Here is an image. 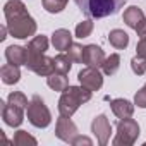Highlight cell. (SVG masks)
I'll return each instance as SVG.
<instances>
[{"label":"cell","instance_id":"obj_1","mask_svg":"<svg viewBox=\"0 0 146 146\" xmlns=\"http://www.w3.org/2000/svg\"><path fill=\"white\" fill-rule=\"evenodd\" d=\"M4 16L9 33L17 40H28L36 33V21L29 16L26 5L21 0H9L4 5Z\"/></svg>","mask_w":146,"mask_h":146},{"label":"cell","instance_id":"obj_2","mask_svg":"<svg viewBox=\"0 0 146 146\" xmlns=\"http://www.w3.org/2000/svg\"><path fill=\"white\" fill-rule=\"evenodd\" d=\"M74 2L90 19L113 16L125 5V0H74Z\"/></svg>","mask_w":146,"mask_h":146},{"label":"cell","instance_id":"obj_3","mask_svg":"<svg viewBox=\"0 0 146 146\" xmlns=\"http://www.w3.org/2000/svg\"><path fill=\"white\" fill-rule=\"evenodd\" d=\"M91 100V90L84 86H69L65 91H62V96L58 100V113L64 117H72L76 110Z\"/></svg>","mask_w":146,"mask_h":146},{"label":"cell","instance_id":"obj_4","mask_svg":"<svg viewBox=\"0 0 146 146\" xmlns=\"http://www.w3.org/2000/svg\"><path fill=\"white\" fill-rule=\"evenodd\" d=\"M28 120L31 125L38 127V129H45L50 125L52 122V113L48 110V107L45 105V102L41 100V96L35 95L28 105Z\"/></svg>","mask_w":146,"mask_h":146},{"label":"cell","instance_id":"obj_5","mask_svg":"<svg viewBox=\"0 0 146 146\" xmlns=\"http://www.w3.org/2000/svg\"><path fill=\"white\" fill-rule=\"evenodd\" d=\"M139 136V125L134 119H120L117 122V136L113 137V146H132Z\"/></svg>","mask_w":146,"mask_h":146},{"label":"cell","instance_id":"obj_6","mask_svg":"<svg viewBox=\"0 0 146 146\" xmlns=\"http://www.w3.org/2000/svg\"><path fill=\"white\" fill-rule=\"evenodd\" d=\"M26 67L38 76H50L55 70L53 69V58L46 57L45 53H31V52H28Z\"/></svg>","mask_w":146,"mask_h":146},{"label":"cell","instance_id":"obj_7","mask_svg":"<svg viewBox=\"0 0 146 146\" xmlns=\"http://www.w3.org/2000/svg\"><path fill=\"white\" fill-rule=\"evenodd\" d=\"M78 79L81 83V86L91 90V91H98L103 86V76L102 72L98 70V67H84L83 70H79Z\"/></svg>","mask_w":146,"mask_h":146},{"label":"cell","instance_id":"obj_8","mask_svg":"<svg viewBox=\"0 0 146 146\" xmlns=\"http://www.w3.org/2000/svg\"><path fill=\"white\" fill-rule=\"evenodd\" d=\"M91 132L96 136L98 144L105 146V144L108 143L110 134H112V125H110V122H108L107 115L100 113L98 117H95V119H93V122H91Z\"/></svg>","mask_w":146,"mask_h":146},{"label":"cell","instance_id":"obj_9","mask_svg":"<svg viewBox=\"0 0 146 146\" xmlns=\"http://www.w3.org/2000/svg\"><path fill=\"white\" fill-rule=\"evenodd\" d=\"M55 136L65 143H72L74 137L78 136V127L76 124L70 120V117H64L60 115L57 119V125H55Z\"/></svg>","mask_w":146,"mask_h":146},{"label":"cell","instance_id":"obj_10","mask_svg":"<svg viewBox=\"0 0 146 146\" xmlns=\"http://www.w3.org/2000/svg\"><path fill=\"white\" fill-rule=\"evenodd\" d=\"M2 105V119L7 125L11 127H19L24 120V110L16 107V105H11V103H4L0 102Z\"/></svg>","mask_w":146,"mask_h":146},{"label":"cell","instance_id":"obj_11","mask_svg":"<svg viewBox=\"0 0 146 146\" xmlns=\"http://www.w3.org/2000/svg\"><path fill=\"white\" fill-rule=\"evenodd\" d=\"M105 60V52L98 45H86L84 46V55H83V64L90 67H102Z\"/></svg>","mask_w":146,"mask_h":146},{"label":"cell","instance_id":"obj_12","mask_svg":"<svg viewBox=\"0 0 146 146\" xmlns=\"http://www.w3.org/2000/svg\"><path fill=\"white\" fill-rule=\"evenodd\" d=\"M5 58L9 64L14 65H26L28 60V48L19 46V45H11L5 48Z\"/></svg>","mask_w":146,"mask_h":146},{"label":"cell","instance_id":"obj_13","mask_svg":"<svg viewBox=\"0 0 146 146\" xmlns=\"http://www.w3.org/2000/svg\"><path fill=\"white\" fill-rule=\"evenodd\" d=\"M52 45L55 46V50L58 52H65L69 50V46L72 45V35L69 33V29H55L52 35Z\"/></svg>","mask_w":146,"mask_h":146},{"label":"cell","instance_id":"obj_14","mask_svg":"<svg viewBox=\"0 0 146 146\" xmlns=\"http://www.w3.org/2000/svg\"><path fill=\"white\" fill-rule=\"evenodd\" d=\"M110 108L115 113V117H119V119H127V117H132V113H134V105L129 100H124V98L112 100Z\"/></svg>","mask_w":146,"mask_h":146},{"label":"cell","instance_id":"obj_15","mask_svg":"<svg viewBox=\"0 0 146 146\" xmlns=\"http://www.w3.org/2000/svg\"><path fill=\"white\" fill-rule=\"evenodd\" d=\"M0 78H2L4 84H16V83H19V79H21L19 65H14V64L2 65V69H0Z\"/></svg>","mask_w":146,"mask_h":146},{"label":"cell","instance_id":"obj_16","mask_svg":"<svg viewBox=\"0 0 146 146\" xmlns=\"http://www.w3.org/2000/svg\"><path fill=\"white\" fill-rule=\"evenodd\" d=\"M124 23L129 26V28H132V29H136L137 26H139V23L144 19V14H143V11L139 9V7H136V5H131L129 9H125L124 11Z\"/></svg>","mask_w":146,"mask_h":146},{"label":"cell","instance_id":"obj_17","mask_svg":"<svg viewBox=\"0 0 146 146\" xmlns=\"http://www.w3.org/2000/svg\"><path fill=\"white\" fill-rule=\"evenodd\" d=\"M46 84L53 91H65L69 88L67 74H62V72H52L50 76H46Z\"/></svg>","mask_w":146,"mask_h":146},{"label":"cell","instance_id":"obj_18","mask_svg":"<svg viewBox=\"0 0 146 146\" xmlns=\"http://www.w3.org/2000/svg\"><path fill=\"white\" fill-rule=\"evenodd\" d=\"M108 41L113 48L117 50H124L129 45V35L124 29H112L108 33Z\"/></svg>","mask_w":146,"mask_h":146},{"label":"cell","instance_id":"obj_19","mask_svg":"<svg viewBox=\"0 0 146 146\" xmlns=\"http://www.w3.org/2000/svg\"><path fill=\"white\" fill-rule=\"evenodd\" d=\"M72 60L70 58V55L67 53H58L55 58H53V72H62V74H67V72L70 70V67H72Z\"/></svg>","mask_w":146,"mask_h":146},{"label":"cell","instance_id":"obj_20","mask_svg":"<svg viewBox=\"0 0 146 146\" xmlns=\"http://www.w3.org/2000/svg\"><path fill=\"white\" fill-rule=\"evenodd\" d=\"M119 67H120V55L119 53H112L110 57H105V60L102 64V69L107 76H113L119 70Z\"/></svg>","mask_w":146,"mask_h":146},{"label":"cell","instance_id":"obj_21","mask_svg":"<svg viewBox=\"0 0 146 146\" xmlns=\"http://www.w3.org/2000/svg\"><path fill=\"white\" fill-rule=\"evenodd\" d=\"M28 52L31 53H45L48 50V38L40 35V36H35L29 43H28Z\"/></svg>","mask_w":146,"mask_h":146},{"label":"cell","instance_id":"obj_22","mask_svg":"<svg viewBox=\"0 0 146 146\" xmlns=\"http://www.w3.org/2000/svg\"><path fill=\"white\" fill-rule=\"evenodd\" d=\"M69 0H41V4H43V9L50 14H58L65 9Z\"/></svg>","mask_w":146,"mask_h":146},{"label":"cell","instance_id":"obj_23","mask_svg":"<svg viewBox=\"0 0 146 146\" xmlns=\"http://www.w3.org/2000/svg\"><path fill=\"white\" fill-rule=\"evenodd\" d=\"M93 28H95V24H93V21L91 19H84V21H81L78 26H76V36L78 38H88L91 33H93Z\"/></svg>","mask_w":146,"mask_h":146},{"label":"cell","instance_id":"obj_24","mask_svg":"<svg viewBox=\"0 0 146 146\" xmlns=\"http://www.w3.org/2000/svg\"><path fill=\"white\" fill-rule=\"evenodd\" d=\"M7 103H11V105H16V107H19V108H28V105H29V102H28V98H26V95L24 93H21V91H12L11 95H9V98H7Z\"/></svg>","mask_w":146,"mask_h":146},{"label":"cell","instance_id":"obj_25","mask_svg":"<svg viewBox=\"0 0 146 146\" xmlns=\"http://www.w3.org/2000/svg\"><path fill=\"white\" fill-rule=\"evenodd\" d=\"M12 143H14L16 146H26V144H33V146H35L38 141H36L31 134H28L26 131H17V132L14 134Z\"/></svg>","mask_w":146,"mask_h":146},{"label":"cell","instance_id":"obj_26","mask_svg":"<svg viewBox=\"0 0 146 146\" xmlns=\"http://www.w3.org/2000/svg\"><path fill=\"white\" fill-rule=\"evenodd\" d=\"M131 69H132V72H134V74H137V76H143L144 72H146V58H144V57H139V55H136V57L131 60Z\"/></svg>","mask_w":146,"mask_h":146},{"label":"cell","instance_id":"obj_27","mask_svg":"<svg viewBox=\"0 0 146 146\" xmlns=\"http://www.w3.org/2000/svg\"><path fill=\"white\" fill-rule=\"evenodd\" d=\"M67 53L70 55V58L74 62H83V55H84V46L79 43H72L67 50Z\"/></svg>","mask_w":146,"mask_h":146},{"label":"cell","instance_id":"obj_28","mask_svg":"<svg viewBox=\"0 0 146 146\" xmlns=\"http://www.w3.org/2000/svg\"><path fill=\"white\" fill-rule=\"evenodd\" d=\"M134 105H137L139 108H146V86H143L134 95Z\"/></svg>","mask_w":146,"mask_h":146},{"label":"cell","instance_id":"obj_29","mask_svg":"<svg viewBox=\"0 0 146 146\" xmlns=\"http://www.w3.org/2000/svg\"><path fill=\"white\" fill-rule=\"evenodd\" d=\"M70 144H74V146H81V144H84V146H91L93 144V141L90 139V137H86V136H76L74 137V141H72Z\"/></svg>","mask_w":146,"mask_h":146},{"label":"cell","instance_id":"obj_30","mask_svg":"<svg viewBox=\"0 0 146 146\" xmlns=\"http://www.w3.org/2000/svg\"><path fill=\"white\" fill-rule=\"evenodd\" d=\"M136 52H137L139 57H144V58H146V38H141V40L137 41V45H136Z\"/></svg>","mask_w":146,"mask_h":146},{"label":"cell","instance_id":"obj_31","mask_svg":"<svg viewBox=\"0 0 146 146\" xmlns=\"http://www.w3.org/2000/svg\"><path fill=\"white\" fill-rule=\"evenodd\" d=\"M136 33H137L139 38H146V19H143L139 23V26L136 28Z\"/></svg>","mask_w":146,"mask_h":146},{"label":"cell","instance_id":"obj_32","mask_svg":"<svg viewBox=\"0 0 146 146\" xmlns=\"http://www.w3.org/2000/svg\"><path fill=\"white\" fill-rule=\"evenodd\" d=\"M7 31H9V28H7V26H2V29H0V40H2V41L7 38V36H5V35H7Z\"/></svg>","mask_w":146,"mask_h":146}]
</instances>
